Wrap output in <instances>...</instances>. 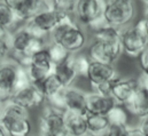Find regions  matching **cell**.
I'll return each mask as SVG.
<instances>
[{
    "mask_svg": "<svg viewBox=\"0 0 148 136\" xmlns=\"http://www.w3.org/2000/svg\"><path fill=\"white\" fill-rule=\"evenodd\" d=\"M51 41L61 44L69 53H79L87 46V35L74 15L66 14L51 31Z\"/></svg>",
    "mask_w": 148,
    "mask_h": 136,
    "instance_id": "6da1fadb",
    "label": "cell"
},
{
    "mask_svg": "<svg viewBox=\"0 0 148 136\" xmlns=\"http://www.w3.org/2000/svg\"><path fill=\"white\" fill-rule=\"evenodd\" d=\"M7 135L25 136L31 132V121L29 110L14 101L3 104V112L0 120Z\"/></svg>",
    "mask_w": 148,
    "mask_h": 136,
    "instance_id": "7a4b0ae2",
    "label": "cell"
},
{
    "mask_svg": "<svg viewBox=\"0 0 148 136\" xmlns=\"http://www.w3.org/2000/svg\"><path fill=\"white\" fill-rule=\"evenodd\" d=\"M136 13L134 0H106L103 17L108 24L122 29L133 21Z\"/></svg>",
    "mask_w": 148,
    "mask_h": 136,
    "instance_id": "3957f363",
    "label": "cell"
},
{
    "mask_svg": "<svg viewBox=\"0 0 148 136\" xmlns=\"http://www.w3.org/2000/svg\"><path fill=\"white\" fill-rule=\"evenodd\" d=\"M64 15L66 14L58 12L53 6H46L23 24L34 35L46 38L60 23Z\"/></svg>",
    "mask_w": 148,
    "mask_h": 136,
    "instance_id": "277c9868",
    "label": "cell"
},
{
    "mask_svg": "<svg viewBox=\"0 0 148 136\" xmlns=\"http://www.w3.org/2000/svg\"><path fill=\"white\" fill-rule=\"evenodd\" d=\"M38 133L46 136L67 135L64 111L56 110L46 103L38 120Z\"/></svg>",
    "mask_w": 148,
    "mask_h": 136,
    "instance_id": "5b68a950",
    "label": "cell"
},
{
    "mask_svg": "<svg viewBox=\"0 0 148 136\" xmlns=\"http://www.w3.org/2000/svg\"><path fill=\"white\" fill-rule=\"evenodd\" d=\"M121 44L123 54L132 58H138L148 45V37L136 25H126L121 29Z\"/></svg>",
    "mask_w": 148,
    "mask_h": 136,
    "instance_id": "8992f818",
    "label": "cell"
},
{
    "mask_svg": "<svg viewBox=\"0 0 148 136\" xmlns=\"http://www.w3.org/2000/svg\"><path fill=\"white\" fill-rule=\"evenodd\" d=\"M123 54L122 44H109L93 38L87 47V56L91 61L115 64Z\"/></svg>",
    "mask_w": 148,
    "mask_h": 136,
    "instance_id": "52a82bcc",
    "label": "cell"
},
{
    "mask_svg": "<svg viewBox=\"0 0 148 136\" xmlns=\"http://www.w3.org/2000/svg\"><path fill=\"white\" fill-rule=\"evenodd\" d=\"M18 67L10 57L0 61V103L5 104L12 100L15 92Z\"/></svg>",
    "mask_w": 148,
    "mask_h": 136,
    "instance_id": "ba28073f",
    "label": "cell"
},
{
    "mask_svg": "<svg viewBox=\"0 0 148 136\" xmlns=\"http://www.w3.org/2000/svg\"><path fill=\"white\" fill-rule=\"evenodd\" d=\"M105 5L106 0H77L75 17L80 24L88 28L103 17Z\"/></svg>",
    "mask_w": 148,
    "mask_h": 136,
    "instance_id": "9c48e42d",
    "label": "cell"
},
{
    "mask_svg": "<svg viewBox=\"0 0 148 136\" xmlns=\"http://www.w3.org/2000/svg\"><path fill=\"white\" fill-rule=\"evenodd\" d=\"M117 77H118V72L117 69L115 68V64L102 63L97 61H91L90 68L86 74V79L90 82L92 89H94L101 84L112 81Z\"/></svg>",
    "mask_w": 148,
    "mask_h": 136,
    "instance_id": "30bf717a",
    "label": "cell"
},
{
    "mask_svg": "<svg viewBox=\"0 0 148 136\" xmlns=\"http://www.w3.org/2000/svg\"><path fill=\"white\" fill-rule=\"evenodd\" d=\"M138 88V78H123L118 75L111 81L110 96L117 104L125 105L131 100Z\"/></svg>",
    "mask_w": 148,
    "mask_h": 136,
    "instance_id": "8fae6325",
    "label": "cell"
},
{
    "mask_svg": "<svg viewBox=\"0 0 148 136\" xmlns=\"http://www.w3.org/2000/svg\"><path fill=\"white\" fill-rule=\"evenodd\" d=\"M12 7L21 23L30 20L46 6H52V0H5Z\"/></svg>",
    "mask_w": 148,
    "mask_h": 136,
    "instance_id": "7c38bea8",
    "label": "cell"
},
{
    "mask_svg": "<svg viewBox=\"0 0 148 136\" xmlns=\"http://www.w3.org/2000/svg\"><path fill=\"white\" fill-rule=\"evenodd\" d=\"M12 101L30 110V109L41 106L46 102V97L37 85L31 82V84L27 85L25 87L16 90L12 97Z\"/></svg>",
    "mask_w": 148,
    "mask_h": 136,
    "instance_id": "4fadbf2b",
    "label": "cell"
},
{
    "mask_svg": "<svg viewBox=\"0 0 148 136\" xmlns=\"http://www.w3.org/2000/svg\"><path fill=\"white\" fill-rule=\"evenodd\" d=\"M86 92L75 87L74 85L64 87L62 90L66 111H73L78 113L86 112Z\"/></svg>",
    "mask_w": 148,
    "mask_h": 136,
    "instance_id": "5bb4252c",
    "label": "cell"
},
{
    "mask_svg": "<svg viewBox=\"0 0 148 136\" xmlns=\"http://www.w3.org/2000/svg\"><path fill=\"white\" fill-rule=\"evenodd\" d=\"M115 104L116 102L110 95H105L95 90L86 94V112L107 114Z\"/></svg>",
    "mask_w": 148,
    "mask_h": 136,
    "instance_id": "9a60e30c",
    "label": "cell"
},
{
    "mask_svg": "<svg viewBox=\"0 0 148 136\" xmlns=\"http://www.w3.org/2000/svg\"><path fill=\"white\" fill-rule=\"evenodd\" d=\"M64 125L67 135L83 136L88 134L85 113L64 111Z\"/></svg>",
    "mask_w": 148,
    "mask_h": 136,
    "instance_id": "2e32d148",
    "label": "cell"
},
{
    "mask_svg": "<svg viewBox=\"0 0 148 136\" xmlns=\"http://www.w3.org/2000/svg\"><path fill=\"white\" fill-rule=\"evenodd\" d=\"M129 113L140 118L148 114V90L140 87L133 94L131 100L124 105Z\"/></svg>",
    "mask_w": 148,
    "mask_h": 136,
    "instance_id": "e0dca14e",
    "label": "cell"
},
{
    "mask_svg": "<svg viewBox=\"0 0 148 136\" xmlns=\"http://www.w3.org/2000/svg\"><path fill=\"white\" fill-rule=\"evenodd\" d=\"M54 73L60 79L62 85L64 87L74 85L75 80L78 78L77 72L74 67V54L70 53L69 56L62 61L61 63H58L54 65Z\"/></svg>",
    "mask_w": 148,
    "mask_h": 136,
    "instance_id": "ac0fdd59",
    "label": "cell"
},
{
    "mask_svg": "<svg viewBox=\"0 0 148 136\" xmlns=\"http://www.w3.org/2000/svg\"><path fill=\"white\" fill-rule=\"evenodd\" d=\"M32 37L34 34L27 29L24 24L22 27L16 28L14 31L9 32V40H10V46H12L10 53L24 55V50L27 46L29 45Z\"/></svg>",
    "mask_w": 148,
    "mask_h": 136,
    "instance_id": "d6986e66",
    "label": "cell"
},
{
    "mask_svg": "<svg viewBox=\"0 0 148 136\" xmlns=\"http://www.w3.org/2000/svg\"><path fill=\"white\" fill-rule=\"evenodd\" d=\"M86 124H87V133L91 135H105L107 127L109 126V120L107 114L91 113L85 112Z\"/></svg>",
    "mask_w": 148,
    "mask_h": 136,
    "instance_id": "ffe728a7",
    "label": "cell"
},
{
    "mask_svg": "<svg viewBox=\"0 0 148 136\" xmlns=\"http://www.w3.org/2000/svg\"><path fill=\"white\" fill-rule=\"evenodd\" d=\"M21 21L17 18L16 14L5 0H0V27H2L7 32L14 31L18 28Z\"/></svg>",
    "mask_w": 148,
    "mask_h": 136,
    "instance_id": "44dd1931",
    "label": "cell"
},
{
    "mask_svg": "<svg viewBox=\"0 0 148 136\" xmlns=\"http://www.w3.org/2000/svg\"><path fill=\"white\" fill-rule=\"evenodd\" d=\"M36 85V84H35ZM37 86L39 87V89L44 93L45 97H51L60 92L63 90L64 86L62 85V82L60 81V79L56 77V74L54 72H52L49 75H47L41 82L37 84Z\"/></svg>",
    "mask_w": 148,
    "mask_h": 136,
    "instance_id": "7402d4cb",
    "label": "cell"
},
{
    "mask_svg": "<svg viewBox=\"0 0 148 136\" xmlns=\"http://www.w3.org/2000/svg\"><path fill=\"white\" fill-rule=\"evenodd\" d=\"M46 48L48 50L51 61L53 62L54 65L58 64V63H61L62 61H64L70 54L61 44L54 42V41H51L48 45H46Z\"/></svg>",
    "mask_w": 148,
    "mask_h": 136,
    "instance_id": "603a6c76",
    "label": "cell"
},
{
    "mask_svg": "<svg viewBox=\"0 0 148 136\" xmlns=\"http://www.w3.org/2000/svg\"><path fill=\"white\" fill-rule=\"evenodd\" d=\"M109 124H124L126 125L129 121V111L122 104H115L109 112L107 113Z\"/></svg>",
    "mask_w": 148,
    "mask_h": 136,
    "instance_id": "cb8c5ba5",
    "label": "cell"
},
{
    "mask_svg": "<svg viewBox=\"0 0 148 136\" xmlns=\"http://www.w3.org/2000/svg\"><path fill=\"white\" fill-rule=\"evenodd\" d=\"M27 68L28 71V74H29V78L31 80L32 84H39L41 82L47 75H49L52 72H54V69H47V68H42V67H38L32 63H30Z\"/></svg>",
    "mask_w": 148,
    "mask_h": 136,
    "instance_id": "d4e9b609",
    "label": "cell"
},
{
    "mask_svg": "<svg viewBox=\"0 0 148 136\" xmlns=\"http://www.w3.org/2000/svg\"><path fill=\"white\" fill-rule=\"evenodd\" d=\"M90 63H91V60L87 56V54L85 55V54H82L80 52L74 54V67L78 77L86 78L87 71L90 68Z\"/></svg>",
    "mask_w": 148,
    "mask_h": 136,
    "instance_id": "484cf974",
    "label": "cell"
},
{
    "mask_svg": "<svg viewBox=\"0 0 148 136\" xmlns=\"http://www.w3.org/2000/svg\"><path fill=\"white\" fill-rule=\"evenodd\" d=\"M52 3L58 12L62 14L75 15L77 0H52Z\"/></svg>",
    "mask_w": 148,
    "mask_h": 136,
    "instance_id": "4316f807",
    "label": "cell"
},
{
    "mask_svg": "<svg viewBox=\"0 0 148 136\" xmlns=\"http://www.w3.org/2000/svg\"><path fill=\"white\" fill-rule=\"evenodd\" d=\"M129 129L130 126L126 124H109V126L107 127L105 135H111V136H122L127 135L129 134Z\"/></svg>",
    "mask_w": 148,
    "mask_h": 136,
    "instance_id": "83f0119b",
    "label": "cell"
},
{
    "mask_svg": "<svg viewBox=\"0 0 148 136\" xmlns=\"http://www.w3.org/2000/svg\"><path fill=\"white\" fill-rule=\"evenodd\" d=\"M12 52L10 40H9V32L0 37V61L9 58Z\"/></svg>",
    "mask_w": 148,
    "mask_h": 136,
    "instance_id": "f1b7e54d",
    "label": "cell"
},
{
    "mask_svg": "<svg viewBox=\"0 0 148 136\" xmlns=\"http://www.w3.org/2000/svg\"><path fill=\"white\" fill-rule=\"evenodd\" d=\"M138 58H139V67H140L141 72L148 74V45L141 52V54L138 56Z\"/></svg>",
    "mask_w": 148,
    "mask_h": 136,
    "instance_id": "f546056e",
    "label": "cell"
},
{
    "mask_svg": "<svg viewBox=\"0 0 148 136\" xmlns=\"http://www.w3.org/2000/svg\"><path fill=\"white\" fill-rule=\"evenodd\" d=\"M134 25H136L141 32H144V33L148 37V15L145 14V15H144V16H143V17H141Z\"/></svg>",
    "mask_w": 148,
    "mask_h": 136,
    "instance_id": "4dcf8cb0",
    "label": "cell"
},
{
    "mask_svg": "<svg viewBox=\"0 0 148 136\" xmlns=\"http://www.w3.org/2000/svg\"><path fill=\"white\" fill-rule=\"evenodd\" d=\"M138 128L140 129L143 136H148V114L143 116V117L139 118Z\"/></svg>",
    "mask_w": 148,
    "mask_h": 136,
    "instance_id": "1f68e13d",
    "label": "cell"
},
{
    "mask_svg": "<svg viewBox=\"0 0 148 136\" xmlns=\"http://www.w3.org/2000/svg\"><path fill=\"white\" fill-rule=\"evenodd\" d=\"M138 82H139L140 87H143V88L148 90V74H145V73L141 72V74L138 78Z\"/></svg>",
    "mask_w": 148,
    "mask_h": 136,
    "instance_id": "d6a6232c",
    "label": "cell"
},
{
    "mask_svg": "<svg viewBox=\"0 0 148 136\" xmlns=\"http://www.w3.org/2000/svg\"><path fill=\"white\" fill-rule=\"evenodd\" d=\"M0 136H7V132L5 131V128L1 124H0Z\"/></svg>",
    "mask_w": 148,
    "mask_h": 136,
    "instance_id": "836d02e7",
    "label": "cell"
},
{
    "mask_svg": "<svg viewBox=\"0 0 148 136\" xmlns=\"http://www.w3.org/2000/svg\"><path fill=\"white\" fill-rule=\"evenodd\" d=\"M6 33H7V31H6L2 27H0V37H1V35H3V34H6Z\"/></svg>",
    "mask_w": 148,
    "mask_h": 136,
    "instance_id": "e575fe53",
    "label": "cell"
},
{
    "mask_svg": "<svg viewBox=\"0 0 148 136\" xmlns=\"http://www.w3.org/2000/svg\"><path fill=\"white\" fill-rule=\"evenodd\" d=\"M2 112H3V104L0 103V120H1V117H2Z\"/></svg>",
    "mask_w": 148,
    "mask_h": 136,
    "instance_id": "d590c367",
    "label": "cell"
},
{
    "mask_svg": "<svg viewBox=\"0 0 148 136\" xmlns=\"http://www.w3.org/2000/svg\"><path fill=\"white\" fill-rule=\"evenodd\" d=\"M145 14H146V15H148V5H147V7H146V10H145Z\"/></svg>",
    "mask_w": 148,
    "mask_h": 136,
    "instance_id": "8d00e7d4",
    "label": "cell"
},
{
    "mask_svg": "<svg viewBox=\"0 0 148 136\" xmlns=\"http://www.w3.org/2000/svg\"><path fill=\"white\" fill-rule=\"evenodd\" d=\"M141 1H143V2H145V3H146V6L148 5V0H141Z\"/></svg>",
    "mask_w": 148,
    "mask_h": 136,
    "instance_id": "74e56055",
    "label": "cell"
}]
</instances>
